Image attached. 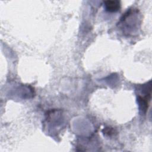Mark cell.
<instances>
[{
    "label": "cell",
    "mask_w": 152,
    "mask_h": 152,
    "mask_svg": "<svg viewBox=\"0 0 152 152\" xmlns=\"http://www.w3.org/2000/svg\"><path fill=\"white\" fill-rule=\"evenodd\" d=\"M104 6L106 11L111 12H116L121 8V4L119 1H106L104 2Z\"/></svg>",
    "instance_id": "1"
}]
</instances>
